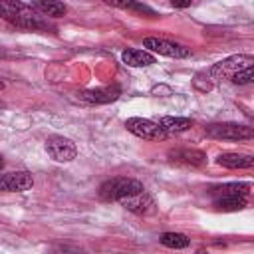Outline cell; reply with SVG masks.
<instances>
[{
  "label": "cell",
  "mask_w": 254,
  "mask_h": 254,
  "mask_svg": "<svg viewBox=\"0 0 254 254\" xmlns=\"http://www.w3.org/2000/svg\"><path fill=\"white\" fill-rule=\"evenodd\" d=\"M0 18L22 30H32V32L54 30L32 4H24V2H12V0L0 2Z\"/></svg>",
  "instance_id": "1"
},
{
  "label": "cell",
  "mask_w": 254,
  "mask_h": 254,
  "mask_svg": "<svg viewBox=\"0 0 254 254\" xmlns=\"http://www.w3.org/2000/svg\"><path fill=\"white\" fill-rule=\"evenodd\" d=\"M143 183H139L137 179H129V177H113L109 181H105L101 187H99V196L103 200H115L119 202L121 198L133 194V192H139L143 190Z\"/></svg>",
  "instance_id": "2"
},
{
  "label": "cell",
  "mask_w": 254,
  "mask_h": 254,
  "mask_svg": "<svg viewBox=\"0 0 254 254\" xmlns=\"http://www.w3.org/2000/svg\"><path fill=\"white\" fill-rule=\"evenodd\" d=\"M254 64V58L252 56H246V54H238V56H230V58H224L220 60L218 64H214L208 71V75L212 79H232L238 71L250 67Z\"/></svg>",
  "instance_id": "3"
},
{
  "label": "cell",
  "mask_w": 254,
  "mask_h": 254,
  "mask_svg": "<svg viewBox=\"0 0 254 254\" xmlns=\"http://www.w3.org/2000/svg\"><path fill=\"white\" fill-rule=\"evenodd\" d=\"M206 135L222 141H244L254 137V129L240 123H210L204 127Z\"/></svg>",
  "instance_id": "4"
},
{
  "label": "cell",
  "mask_w": 254,
  "mask_h": 254,
  "mask_svg": "<svg viewBox=\"0 0 254 254\" xmlns=\"http://www.w3.org/2000/svg\"><path fill=\"white\" fill-rule=\"evenodd\" d=\"M46 151L58 163H69L77 155L75 143L71 139H67V137H62V135H50L46 139Z\"/></svg>",
  "instance_id": "5"
},
{
  "label": "cell",
  "mask_w": 254,
  "mask_h": 254,
  "mask_svg": "<svg viewBox=\"0 0 254 254\" xmlns=\"http://www.w3.org/2000/svg\"><path fill=\"white\" fill-rule=\"evenodd\" d=\"M125 127L129 133L137 135L139 139H147V141H163L167 137V133L151 119H143V117H129L125 121Z\"/></svg>",
  "instance_id": "6"
},
{
  "label": "cell",
  "mask_w": 254,
  "mask_h": 254,
  "mask_svg": "<svg viewBox=\"0 0 254 254\" xmlns=\"http://www.w3.org/2000/svg\"><path fill=\"white\" fill-rule=\"evenodd\" d=\"M34 187V177L28 171L0 173V190L4 192H24Z\"/></svg>",
  "instance_id": "7"
},
{
  "label": "cell",
  "mask_w": 254,
  "mask_h": 254,
  "mask_svg": "<svg viewBox=\"0 0 254 254\" xmlns=\"http://www.w3.org/2000/svg\"><path fill=\"white\" fill-rule=\"evenodd\" d=\"M143 46L149 48L151 52H157L159 56H167V58H189L190 56V50L181 46V44H173V42H167V40H161V38H145L143 40Z\"/></svg>",
  "instance_id": "8"
},
{
  "label": "cell",
  "mask_w": 254,
  "mask_h": 254,
  "mask_svg": "<svg viewBox=\"0 0 254 254\" xmlns=\"http://www.w3.org/2000/svg\"><path fill=\"white\" fill-rule=\"evenodd\" d=\"M119 204L123 208H127V210H131L135 214H143V216L155 212V200H153V196L145 189L139 190V192H133V194H129L125 198H121Z\"/></svg>",
  "instance_id": "9"
},
{
  "label": "cell",
  "mask_w": 254,
  "mask_h": 254,
  "mask_svg": "<svg viewBox=\"0 0 254 254\" xmlns=\"http://www.w3.org/2000/svg\"><path fill=\"white\" fill-rule=\"evenodd\" d=\"M169 159L179 165H189V167H200L206 163V155L198 149H171Z\"/></svg>",
  "instance_id": "10"
},
{
  "label": "cell",
  "mask_w": 254,
  "mask_h": 254,
  "mask_svg": "<svg viewBox=\"0 0 254 254\" xmlns=\"http://www.w3.org/2000/svg\"><path fill=\"white\" fill-rule=\"evenodd\" d=\"M119 97V87H101V89H87L83 93H79V99L81 101H87V103H109V101H115Z\"/></svg>",
  "instance_id": "11"
},
{
  "label": "cell",
  "mask_w": 254,
  "mask_h": 254,
  "mask_svg": "<svg viewBox=\"0 0 254 254\" xmlns=\"http://www.w3.org/2000/svg\"><path fill=\"white\" fill-rule=\"evenodd\" d=\"M216 163L226 169H250L254 165V157L240 153H222L216 157Z\"/></svg>",
  "instance_id": "12"
},
{
  "label": "cell",
  "mask_w": 254,
  "mask_h": 254,
  "mask_svg": "<svg viewBox=\"0 0 254 254\" xmlns=\"http://www.w3.org/2000/svg\"><path fill=\"white\" fill-rule=\"evenodd\" d=\"M121 60L129 67H147V65L155 64V56L145 50H125L121 54Z\"/></svg>",
  "instance_id": "13"
},
{
  "label": "cell",
  "mask_w": 254,
  "mask_h": 254,
  "mask_svg": "<svg viewBox=\"0 0 254 254\" xmlns=\"http://www.w3.org/2000/svg\"><path fill=\"white\" fill-rule=\"evenodd\" d=\"M157 125L167 135H171V133H183V131L190 129L192 127V119H189V117H163V119H159Z\"/></svg>",
  "instance_id": "14"
},
{
  "label": "cell",
  "mask_w": 254,
  "mask_h": 254,
  "mask_svg": "<svg viewBox=\"0 0 254 254\" xmlns=\"http://www.w3.org/2000/svg\"><path fill=\"white\" fill-rule=\"evenodd\" d=\"M159 242L167 248H175V250H181V248H187L190 244V238L187 234H181V232H163L159 236Z\"/></svg>",
  "instance_id": "15"
},
{
  "label": "cell",
  "mask_w": 254,
  "mask_h": 254,
  "mask_svg": "<svg viewBox=\"0 0 254 254\" xmlns=\"http://www.w3.org/2000/svg\"><path fill=\"white\" fill-rule=\"evenodd\" d=\"M214 206L218 210H240L246 206V196H238V194H224L218 196L214 200Z\"/></svg>",
  "instance_id": "16"
},
{
  "label": "cell",
  "mask_w": 254,
  "mask_h": 254,
  "mask_svg": "<svg viewBox=\"0 0 254 254\" xmlns=\"http://www.w3.org/2000/svg\"><path fill=\"white\" fill-rule=\"evenodd\" d=\"M32 6H34L42 16H52V18L64 16V14L67 12V6L62 4V2H32Z\"/></svg>",
  "instance_id": "17"
},
{
  "label": "cell",
  "mask_w": 254,
  "mask_h": 254,
  "mask_svg": "<svg viewBox=\"0 0 254 254\" xmlns=\"http://www.w3.org/2000/svg\"><path fill=\"white\" fill-rule=\"evenodd\" d=\"M250 183H226L222 187H218L216 190L220 192V196L224 194H238V196H248L250 194Z\"/></svg>",
  "instance_id": "18"
},
{
  "label": "cell",
  "mask_w": 254,
  "mask_h": 254,
  "mask_svg": "<svg viewBox=\"0 0 254 254\" xmlns=\"http://www.w3.org/2000/svg\"><path fill=\"white\" fill-rule=\"evenodd\" d=\"M115 8H123V10H133V12H139V14H149V16H155V12L147 6V4H137V2H107Z\"/></svg>",
  "instance_id": "19"
},
{
  "label": "cell",
  "mask_w": 254,
  "mask_h": 254,
  "mask_svg": "<svg viewBox=\"0 0 254 254\" xmlns=\"http://www.w3.org/2000/svg\"><path fill=\"white\" fill-rule=\"evenodd\" d=\"M252 79H254V73H252V65H250V67L238 71L230 81H232V83H238V85H244V83H250Z\"/></svg>",
  "instance_id": "20"
},
{
  "label": "cell",
  "mask_w": 254,
  "mask_h": 254,
  "mask_svg": "<svg viewBox=\"0 0 254 254\" xmlns=\"http://www.w3.org/2000/svg\"><path fill=\"white\" fill-rule=\"evenodd\" d=\"M48 254H83V252L75 246H69V244H58V246L50 248Z\"/></svg>",
  "instance_id": "21"
},
{
  "label": "cell",
  "mask_w": 254,
  "mask_h": 254,
  "mask_svg": "<svg viewBox=\"0 0 254 254\" xmlns=\"http://www.w3.org/2000/svg\"><path fill=\"white\" fill-rule=\"evenodd\" d=\"M171 6H175V8H187V6H190V2H171Z\"/></svg>",
  "instance_id": "22"
},
{
  "label": "cell",
  "mask_w": 254,
  "mask_h": 254,
  "mask_svg": "<svg viewBox=\"0 0 254 254\" xmlns=\"http://www.w3.org/2000/svg\"><path fill=\"white\" fill-rule=\"evenodd\" d=\"M2 89H4V81H0V91H2Z\"/></svg>",
  "instance_id": "23"
},
{
  "label": "cell",
  "mask_w": 254,
  "mask_h": 254,
  "mask_svg": "<svg viewBox=\"0 0 254 254\" xmlns=\"http://www.w3.org/2000/svg\"><path fill=\"white\" fill-rule=\"evenodd\" d=\"M2 165H4V161H2V157H0V169H2Z\"/></svg>",
  "instance_id": "24"
},
{
  "label": "cell",
  "mask_w": 254,
  "mask_h": 254,
  "mask_svg": "<svg viewBox=\"0 0 254 254\" xmlns=\"http://www.w3.org/2000/svg\"><path fill=\"white\" fill-rule=\"evenodd\" d=\"M198 254H204V252H198Z\"/></svg>",
  "instance_id": "25"
}]
</instances>
